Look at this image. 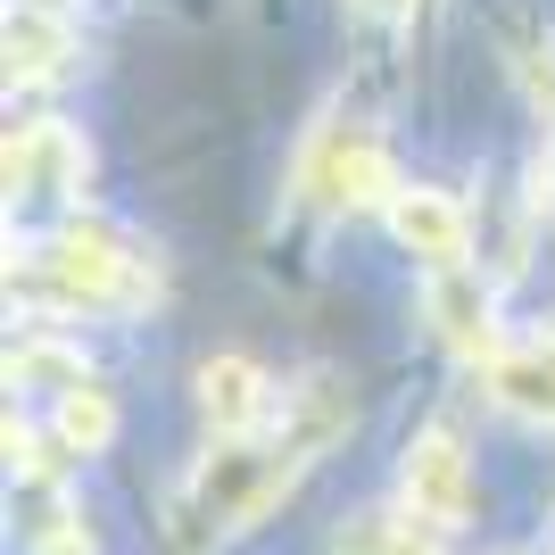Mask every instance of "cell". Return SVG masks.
<instances>
[{
	"label": "cell",
	"mask_w": 555,
	"mask_h": 555,
	"mask_svg": "<svg viewBox=\"0 0 555 555\" xmlns=\"http://www.w3.org/2000/svg\"><path fill=\"white\" fill-rule=\"evenodd\" d=\"M291 481H299V464L282 456L274 440H216L208 456H199V473L175 489V506H166L175 514V539L199 555V547H216V539L249 531Z\"/></svg>",
	"instance_id": "1"
},
{
	"label": "cell",
	"mask_w": 555,
	"mask_h": 555,
	"mask_svg": "<svg viewBox=\"0 0 555 555\" xmlns=\"http://www.w3.org/2000/svg\"><path fill=\"white\" fill-rule=\"evenodd\" d=\"M50 431H59V448H67V456H100V448L116 440V398L100 390V382H83V390L59 398Z\"/></svg>",
	"instance_id": "12"
},
{
	"label": "cell",
	"mask_w": 555,
	"mask_h": 555,
	"mask_svg": "<svg viewBox=\"0 0 555 555\" xmlns=\"http://www.w3.org/2000/svg\"><path fill=\"white\" fill-rule=\"evenodd\" d=\"M357 9H365V17H406L415 0H357Z\"/></svg>",
	"instance_id": "18"
},
{
	"label": "cell",
	"mask_w": 555,
	"mask_h": 555,
	"mask_svg": "<svg viewBox=\"0 0 555 555\" xmlns=\"http://www.w3.org/2000/svg\"><path fill=\"white\" fill-rule=\"evenodd\" d=\"M423 315H431V332H440V348H456L464 365H498L506 357V340H498V299H489V282L473 274V266H448V274L423 282Z\"/></svg>",
	"instance_id": "5"
},
{
	"label": "cell",
	"mask_w": 555,
	"mask_h": 555,
	"mask_svg": "<svg viewBox=\"0 0 555 555\" xmlns=\"http://www.w3.org/2000/svg\"><path fill=\"white\" fill-rule=\"evenodd\" d=\"M489 398L506 406L514 423H555V340H531V348H506L489 365Z\"/></svg>",
	"instance_id": "11"
},
{
	"label": "cell",
	"mask_w": 555,
	"mask_h": 555,
	"mask_svg": "<svg viewBox=\"0 0 555 555\" xmlns=\"http://www.w3.org/2000/svg\"><path fill=\"white\" fill-rule=\"evenodd\" d=\"M0 42H9V83H50V75H67L75 59V25L42 0H9V25H0Z\"/></svg>",
	"instance_id": "10"
},
{
	"label": "cell",
	"mask_w": 555,
	"mask_h": 555,
	"mask_svg": "<svg viewBox=\"0 0 555 555\" xmlns=\"http://www.w3.org/2000/svg\"><path fill=\"white\" fill-rule=\"evenodd\" d=\"M307 191L324 199V208H398V166L390 150L373 133H357V125H332L315 150H307Z\"/></svg>",
	"instance_id": "3"
},
{
	"label": "cell",
	"mask_w": 555,
	"mask_h": 555,
	"mask_svg": "<svg viewBox=\"0 0 555 555\" xmlns=\"http://www.w3.org/2000/svg\"><path fill=\"white\" fill-rule=\"evenodd\" d=\"M390 232L406 241V249L431 266V274H448V266H464V249H473V216L448 199L440 183H406L390 208Z\"/></svg>",
	"instance_id": "9"
},
{
	"label": "cell",
	"mask_w": 555,
	"mask_h": 555,
	"mask_svg": "<svg viewBox=\"0 0 555 555\" xmlns=\"http://www.w3.org/2000/svg\"><path fill=\"white\" fill-rule=\"evenodd\" d=\"M398 498H406V514L431 522V531L464 522V506H473V456H464V440L448 423H431V431L406 440V456H398Z\"/></svg>",
	"instance_id": "4"
},
{
	"label": "cell",
	"mask_w": 555,
	"mask_h": 555,
	"mask_svg": "<svg viewBox=\"0 0 555 555\" xmlns=\"http://www.w3.org/2000/svg\"><path fill=\"white\" fill-rule=\"evenodd\" d=\"M531 199L555 216V141H539V158H531Z\"/></svg>",
	"instance_id": "16"
},
{
	"label": "cell",
	"mask_w": 555,
	"mask_h": 555,
	"mask_svg": "<svg viewBox=\"0 0 555 555\" xmlns=\"http://www.w3.org/2000/svg\"><path fill=\"white\" fill-rule=\"evenodd\" d=\"M42 555H92V539L67 531V522H50V531H42Z\"/></svg>",
	"instance_id": "17"
},
{
	"label": "cell",
	"mask_w": 555,
	"mask_h": 555,
	"mask_svg": "<svg viewBox=\"0 0 555 555\" xmlns=\"http://www.w3.org/2000/svg\"><path fill=\"white\" fill-rule=\"evenodd\" d=\"M191 390H199V423L216 440H257L274 423V382H266L257 357H208Z\"/></svg>",
	"instance_id": "6"
},
{
	"label": "cell",
	"mask_w": 555,
	"mask_h": 555,
	"mask_svg": "<svg viewBox=\"0 0 555 555\" xmlns=\"http://www.w3.org/2000/svg\"><path fill=\"white\" fill-rule=\"evenodd\" d=\"M42 291L59 307H141V299H158V274H150L116 232L67 224L42 249Z\"/></svg>",
	"instance_id": "2"
},
{
	"label": "cell",
	"mask_w": 555,
	"mask_h": 555,
	"mask_svg": "<svg viewBox=\"0 0 555 555\" xmlns=\"http://www.w3.org/2000/svg\"><path fill=\"white\" fill-rule=\"evenodd\" d=\"M9 382H42L50 398H67V390H83V382H92V365H83L67 340H25L17 357H9Z\"/></svg>",
	"instance_id": "14"
},
{
	"label": "cell",
	"mask_w": 555,
	"mask_h": 555,
	"mask_svg": "<svg viewBox=\"0 0 555 555\" xmlns=\"http://www.w3.org/2000/svg\"><path fill=\"white\" fill-rule=\"evenodd\" d=\"M340 555H440V531L415 514H357V531H340Z\"/></svg>",
	"instance_id": "13"
},
{
	"label": "cell",
	"mask_w": 555,
	"mask_h": 555,
	"mask_svg": "<svg viewBox=\"0 0 555 555\" xmlns=\"http://www.w3.org/2000/svg\"><path fill=\"white\" fill-rule=\"evenodd\" d=\"M9 473H25V481L42 473V440H34V431H25L17 415H9Z\"/></svg>",
	"instance_id": "15"
},
{
	"label": "cell",
	"mask_w": 555,
	"mask_h": 555,
	"mask_svg": "<svg viewBox=\"0 0 555 555\" xmlns=\"http://www.w3.org/2000/svg\"><path fill=\"white\" fill-rule=\"evenodd\" d=\"M348 423H357V398H348V382L340 373H315V382H299V390L282 398V431H274V448L291 464H315L332 440H348Z\"/></svg>",
	"instance_id": "8"
},
{
	"label": "cell",
	"mask_w": 555,
	"mask_h": 555,
	"mask_svg": "<svg viewBox=\"0 0 555 555\" xmlns=\"http://www.w3.org/2000/svg\"><path fill=\"white\" fill-rule=\"evenodd\" d=\"M92 175V150L75 141V125H17L9 133V191L17 199H67L75 183Z\"/></svg>",
	"instance_id": "7"
}]
</instances>
